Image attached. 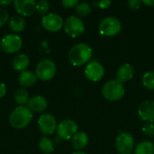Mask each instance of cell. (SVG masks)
<instances>
[{"instance_id": "obj_1", "label": "cell", "mask_w": 154, "mask_h": 154, "mask_svg": "<svg viewBox=\"0 0 154 154\" xmlns=\"http://www.w3.org/2000/svg\"><path fill=\"white\" fill-rule=\"evenodd\" d=\"M32 112L25 106H18L9 116L10 125L17 130L27 127L32 120Z\"/></svg>"}, {"instance_id": "obj_2", "label": "cell", "mask_w": 154, "mask_h": 154, "mask_svg": "<svg viewBox=\"0 0 154 154\" xmlns=\"http://www.w3.org/2000/svg\"><path fill=\"white\" fill-rule=\"evenodd\" d=\"M92 57V49L86 43L74 45L69 51V60L75 67H80L89 61Z\"/></svg>"}, {"instance_id": "obj_3", "label": "cell", "mask_w": 154, "mask_h": 154, "mask_svg": "<svg viewBox=\"0 0 154 154\" xmlns=\"http://www.w3.org/2000/svg\"><path fill=\"white\" fill-rule=\"evenodd\" d=\"M125 90L124 84L116 79L106 82L102 88L103 97L110 102H116L120 100L125 96Z\"/></svg>"}, {"instance_id": "obj_4", "label": "cell", "mask_w": 154, "mask_h": 154, "mask_svg": "<svg viewBox=\"0 0 154 154\" xmlns=\"http://www.w3.org/2000/svg\"><path fill=\"white\" fill-rule=\"evenodd\" d=\"M57 73V66L55 62L49 59L42 60L38 62L35 69V75L42 81H50Z\"/></svg>"}, {"instance_id": "obj_5", "label": "cell", "mask_w": 154, "mask_h": 154, "mask_svg": "<svg viewBox=\"0 0 154 154\" xmlns=\"http://www.w3.org/2000/svg\"><path fill=\"white\" fill-rule=\"evenodd\" d=\"M99 32L102 35L111 37L120 32L122 29V23L119 19L113 16H108L101 20L99 23Z\"/></svg>"}, {"instance_id": "obj_6", "label": "cell", "mask_w": 154, "mask_h": 154, "mask_svg": "<svg viewBox=\"0 0 154 154\" xmlns=\"http://www.w3.org/2000/svg\"><path fill=\"white\" fill-rule=\"evenodd\" d=\"M1 50L8 54L18 52L23 47V40L21 36L15 33H9L5 35L1 42Z\"/></svg>"}, {"instance_id": "obj_7", "label": "cell", "mask_w": 154, "mask_h": 154, "mask_svg": "<svg viewBox=\"0 0 154 154\" xmlns=\"http://www.w3.org/2000/svg\"><path fill=\"white\" fill-rule=\"evenodd\" d=\"M79 126L75 121L71 119H64L58 124L57 126V136L60 140L68 141L72 139L75 134L78 132Z\"/></svg>"}, {"instance_id": "obj_8", "label": "cell", "mask_w": 154, "mask_h": 154, "mask_svg": "<svg viewBox=\"0 0 154 154\" xmlns=\"http://www.w3.org/2000/svg\"><path fill=\"white\" fill-rule=\"evenodd\" d=\"M65 32L71 38L80 36L85 31V25L81 19L78 16H69L66 19L63 25Z\"/></svg>"}, {"instance_id": "obj_9", "label": "cell", "mask_w": 154, "mask_h": 154, "mask_svg": "<svg viewBox=\"0 0 154 154\" xmlns=\"http://www.w3.org/2000/svg\"><path fill=\"white\" fill-rule=\"evenodd\" d=\"M57 120L51 114H43L38 119V127L40 132L45 135H51L57 130Z\"/></svg>"}, {"instance_id": "obj_10", "label": "cell", "mask_w": 154, "mask_h": 154, "mask_svg": "<svg viewBox=\"0 0 154 154\" xmlns=\"http://www.w3.org/2000/svg\"><path fill=\"white\" fill-rule=\"evenodd\" d=\"M116 148L119 154H131L134 148V139L131 134L122 133L116 141Z\"/></svg>"}, {"instance_id": "obj_11", "label": "cell", "mask_w": 154, "mask_h": 154, "mask_svg": "<svg viewBox=\"0 0 154 154\" xmlns=\"http://www.w3.org/2000/svg\"><path fill=\"white\" fill-rule=\"evenodd\" d=\"M42 25L46 31L56 32L63 28L64 21L60 14L50 13L42 18Z\"/></svg>"}, {"instance_id": "obj_12", "label": "cell", "mask_w": 154, "mask_h": 154, "mask_svg": "<svg viewBox=\"0 0 154 154\" xmlns=\"http://www.w3.org/2000/svg\"><path fill=\"white\" fill-rule=\"evenodd\" d=\"M13 4L15 11L22 17L32 16L36 12V2L34 0H14Z\"/></svg>"}, {"instance_id": "obj_13", "label": "cell", "mask_w": 154, "mask_h": 154, "mask_svg": "<svg viewBox=\"0 0 154 154\" xmlns=\"http://www.w3.org/2000/svg\"><path fill=\"white\" fill-rule=\"evenodd\" d=\"M104 74L105 69L102 64L97 61H90L85 68V76L92 82H97L102 79Z\"/></svg>"}, {"instance_id": "obj_14", "label": "cell", "mask_w": 154, "mask_h": 154, "mask_svg": "<svg viewBox=\"0 0 154 154\" xmlns=\"http://www.w3.org/2000/svg\"><path fill=\"white\" fill-rule=\"evenodd\" d=\"M138 116L143 121L152 123L154 121V100L143 101L138 108Z\"/></svg>"}, {"instance_id": "obj_15", "label": "cell", "mask_w": 154, "mask_h": 154, "mask_svg": "<svg viewBox=\"0 0 154 154\" xmlns=\"http://www.w3.org/2000/svg\"><path fill=\"white\" fill-rule=\"evenodd\" d=\"M27 107L32 111L35 113H42L45 111L48 107V101L45 97L42 96H34L30 97Z\"/></svg>"}, {"instance_id": "obj_16", "label": "cell", "mask_w": 154, "mask_h": 154, "mask_svg": "<svg viewBox=\"0 0 154 154\" xmlns=\"http://www.w3.org/2000/svg\"><path fill=\"white\" fill-rule=\"evenodd\" d=\"M134 70L133 66L129 63H125L118 68L116 71V79L124 84L125 82H127L130 79H132L134 77Z\"/></svg>"}, {"instance_id": "obj_17", "label": "cell", "mask_w": 154, "mask_h": 154, "mask_svg": "<svg viewBox=\"0 0 154 154\" xmlns=\"http://www.w3.org/2000/svg\"><path fill=\"white\" fill-rule=\"evenodd\" d=\"M37 80L38 79L35 73L31 70H24L21 72L18 76V84L23 88L32 87L33 85H35Z\"/></svg>"}, {"instance_id": "obj_18", "label": "cell", "mask_w": 154, "mask_h": 154, "mask_svg": "<svg viewBox=\"0 0 154 154\" xmlns=\"http://www.w3.org/2000/svg\"><path fill=\"white\" fill-rule=\"evenodd\" d=\"M30 65V59L24 53L17 54L13 60V68L16 71H24Z\"/></svg>"}, {"instance_id": "obj_19", "label": "cell", "mask_w": 154, "mask_h": 154, "mask_svg": "<svg viewBox=\"0 0 154 154\" xmlns=\"http://www.w3.org/2000/svg\"><path fill=\"white\" fill-rule=\"evenodd\" d=\"M8 26L14 33L22 32L26 27L25 20L20 15H14L8 21Z\"/></svg>"}, {"instance_id": "obj_20", "label": "cell", "mask_w": 154, "mask_h": 154, "mask_svg": "<svg viewBox=\"0 0 154 154\" xmlns=\"http://www.w3.org/2000/svg\"><path fill=\"white\" fill-rule=\"evenodd\" d=\"M88 136L85 132H77L71 139L72 147L77 151H80L84 149L88 145Z\"/></svg>"}, {"instance_id": "obj_21", "label": "cell", "mask_w": 154, "mask_h": 154, "mask_svg": "<svg viewBox=\"0 0 154 154\" xmlns=\"http://www.w3.org/2000/svg\"><path fill=\"white\" fill-rule=\"evenodd\" d=\"M14 99L18 106H25L30 99L28 91L23 88H17L14 93Z\"/></svg>"}, {"instance_id": "obj_22", "label": "cell", "mask_w": 154, "mask_h": 154, "mask_svg": "<svg viewBox=\"0 0 154 154\" xmlns=\"http://www.w3.org/2000/svg\"><path fill=\"white\" fill-rule=\"evenodd\" d=\"M39 149L42 153L51 154L54 152L55 145L51 139L47 136H44L39 142Z\"/></svg>"}, {"instance_id": "obj_23", "label": "cell", "mask_w": 154, "mask_h": 154, "mask_svg": "<svg viewBox=\"0 0 154 154\" xmlns=\"http://www.w3.org/2000/svg\"><path fill=\"white\" fill-rule=\"evenodd\" d=\"M134 154H154V144L150 141L141 142L136 145Z\"/></svg>"}, {"instance_id": "obj_24", "label": "cell", "mask_w": 154, "mask_h": 154, "mask_svg": "<svg viewBox=\"0 0 154 154\" xmlns=\"http://www.w3.org/2000/svg\"><path fill=\"white\" fill-rule=\"evenodd\" d=\"M76 13L79 17H86L91 13V6L87 2H79L75 7Z\"/></svg>"}, {"instance_id": "obj_25", "label": "cell", "mask_w": 154, "mask_h": 154, "mask_svg": "<svg viewBox=\"0 0 154 154\" xmlns=\"http://www.w3.org/2000/svg\"><path fill=\"white\" fill-rule=\"evenodd\" d=\"M142 81H143V85L147 89L154 90V70H150L144 73Z\"/></svg>"}, {"instance_id": "obj_26", "label": "cell", "mask_w": 154, "mask_h": 154, "mask_svg": "<svg viewBox=\"0 0 154 154\" xmlns=\"http://www.w3.org/2000/svg\"><path fill=\"white\" fill-rule=\"evenodd\" d=\"M50 10V3L46 0H40L36 2V13L41 16H45L48 14Z\"/></svg>"}, {"instance_id": "obj_27", "label": "cell", "mask_w": 154, "mask_h": 154, "mask_svg": "<svg viewBox=\"0 0 154 154\" xmlns=\"http://www.w3.org/2000/svg\"><path fill=\"white\" fill-rule=\"evenodd\" d=\"M143 133L148 136L152 137L154 136V125L152 123H145L143 126Z\"/></svg>"}, {"instance_id": "obj_28", "label": "cell", "mask_w": 154, "mask_h": 154, "mask_svg": "<svg viewBox=\"0 0 154 154\" xmlns=\"http://www.w3.org/2000/svg\"><path fill=\"white\" fill-rule=\"evenodd\" d=\"M9 21V14L4 7H0V27L4 26Z\"/></svg>"}, {"instance_id": "obj_29", "label": "cell", "mask_w": 154, "mask_h": 154, "mask_svg": "<svg viewBox=\"0 0 154 154\" xmlns=\"http://www.w3.org/2000/svg\"><path fill=\"white\" fill-rule=\"evenodd\" d=\"M79 0H62L61 1V5L66 8L76 7L79 5Z\"/></svg>"}, {"instance_id": "obj_30", "label": "cell", "mask_w": 154, "mask_h": 154, "mask_svg": "<svg viewBox=\"0 0 154 154\" xmlns=\"http://www.w3.org/2000/svg\"><path fill=\"white\" fill-rule=\"evenodd\" d=\"M127 5H128L129 8L131 10L135 11V10H138L141 7L142 1H140V0H129L128 3H127Z\"/></svg>"}, {"instance_id": "obj_31", "label": "cell", "mask_w": 154, "mask_h": 154, "mask_svg": "<svg viewBox=\"0 0 154 154\" xmlns=\"http://www.w3.org/2000/svg\"><path fill=\"white\" fill-rule=\"evenodd\" d=\"M95 5H97L99 8L101 9H106L107 7H109V5H111V1H108V0H102V1H99V2H94Z\"/></svg>"}, {"instance_id": "obj_32", "label": "cell", "mask_w": 154, "mask_h": 154, "mask_svg": "<svg viewBox=\"0 0 154 154\" xmlns=\"http://www.w3.org/2000/svg\"><path fill=\"white\" fill-rule=\"evenodd\" d=\"M6 92H7L6 86L4 83L0 82V98H3L6 95Z\"/></svg>"}, {"instance_id": "obj_33", "label": "cell", "mask_w": 154, "mask_h": 154, "mask_svg": "<svg viewBox=\"0 0 154 154\" xmlns=\"http://www.w3.org/2000/svg\"><path fill=\"white\" fill-rule=\"evenodd\" d=\"M12 3H13V1H11V0H5V1H0V7H5V6L8 5L12 4Z\"/></svg>"}, {"instance_id": "obj_34", "label": "cell", "mask_w": 154, "mask_h": 154, "mask_svg": "<svg viewBox=\"0 0 154 154\" xmlns=\"http://www.w3.org/2000/svg\"><path fill=\"white\" fill-rule=\"evenodd\" d=\"M142 3H143L148 6H154V0H143L142 1Z\"/></svg>"}, {"instance_id": "obj_35", "label": "cell", "mask_w": 154, "mask_h": 154, "mask_svg": "<svg viewBox=\"0 0 154 154\" xmlns=\"http://www.w3.org/2000/svg\"><path fill=\"white\" fill-rule=\"evenodd\" d=\"M71 154H87L86 152H73V153Z\"/></svg>"}, {"instance_id": "obj_36", "label": "cell", "mask_w": 154, "mask_h": 154, "mask_svg": "<svg viewBox=\"0 0 154 154\" xmlns=\"http://www.w3.org/2000/svg\"><path fill=\"white\" fill-rule=\"evenodd\" d=\"M0 50H1V43H0Z\"/></svg>"}]
</instances>
